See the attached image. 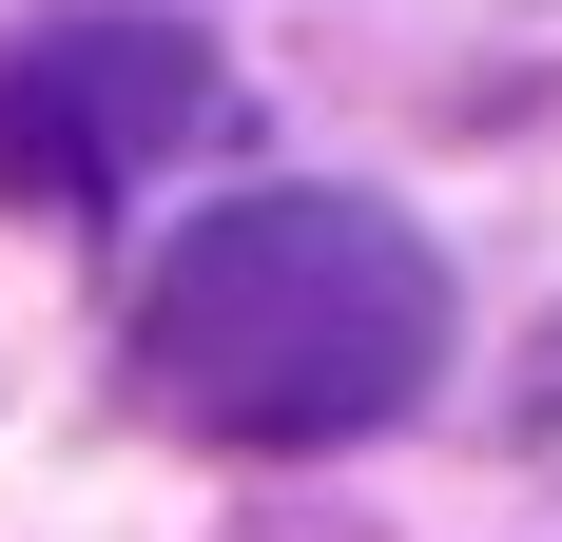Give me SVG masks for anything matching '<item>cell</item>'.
Wrapping results in <instances>:
<instances>
[{"mask_svg": "<svg viewBox=\"0 0 562 542\" xmlns=\"http://www.w3.org/2000/svg\"><path fill=\"white\" fill-rule=\"evenodd\" d=\"M543 445H562V349H543Z\"/></svg>", "mask_w": 562, "mask_h": 542, "instance_id": "3", "label": "cell"}, {"mask_svg": "<svg viewBox=\"0 0 562 542\" xmlns=\"http://www.w3.org/2000/svg\"><path fill=\"white\" fill-rule=\"evenodd\" d=\"M214 116H233V78H214L194 20H40V39L0 58V194L116 214V194L175 174Z\"/></svg>", "mask_w": 562, "mask_h": 542, "instance_id": "2", "label": "cell"}, {"mask_svg": "<svg viewBox=\"0 0 562 542\" xmlns=\"http://www.w3.org/2000/svg\"><path fill=\"white\" fill-rule=\"evenodd\" d=\"M427 369H447V252L389 194H330V174L214 194L136 271V387L194 445H252V465L407 427Z\"/></svg>", "mask_w": 562, "mask_h": 542, "instance_id": "1", "label": "cell"}]
</instances>
